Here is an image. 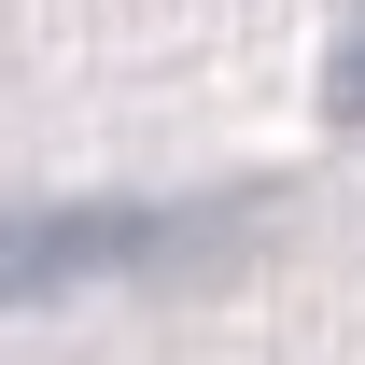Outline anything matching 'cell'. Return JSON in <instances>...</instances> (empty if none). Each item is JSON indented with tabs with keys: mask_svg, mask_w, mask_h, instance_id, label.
<instances>
[{
	"mask_svg": "<svg viewBox=\"0 0 365 365\" xmlns=\"http://www.w3.org/2000/svg\"><path fill=\"white\" fill-rule=\"evenodd\" d=\"M225 225H239V197H56V211H0V309L182 267V253H211Z\"/></svg>",
	"mask_w": 365,
	"mask_h": 365,
	"instance_id": "6da1fadb",
	"label": "cell"
},
{
	"mask_svg": "<svg viewBox=\"0 0 365 365\" xmlns=\"http://www.w3.org/2000/svg\"><path fill=\"white\" fill-rule=\"evenodd\" d=\"M323 127H365V14L337 29V56H323Z\"/></svg>",
	"mask_w": 365,
	"mask_h": 365,
	"instance_id": "7a4b0ae2",
	"label": "cell"
}]
</instances>
